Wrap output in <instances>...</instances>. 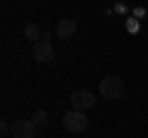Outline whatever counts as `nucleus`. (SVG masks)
I'll use <instances>...</instances> for the list:
<instances>
[{
	"label": "nucleus",
	"instance_id": "423d86ee",
	"mask_svg": "<svg viewBox=\"0 0 148 138\" xmlns=\"http://www.w3.org/2000/svg\"><path fill=\"white\" fill-rule=\"evenodd\" d=\"M74 35H77V20L64 17V20L57 22V37L59 40H72Z\"/></svg>",
	"mask_w": 148,
	"mask_h": 138
},
{
	"label": "nucleus",
	"instance_id": "20e7f679",
	"mask_svg": "<svg viewBox=\"0 0 148 138\" xmlns=\"http://www.w3.org/2000/svg\"><path fill=\"white\" fill-rule=\"evenodd\" d=\"M32 59L40 64H47L54 59V47L47 42V40H40L37 44H32Z\"/></svg>",
	"mask_w": 148,
	"mask_h": 138
},
{
	"label": "nucleus",
	"instance_id": "f03ea898",
	"mask_svg": "<svg viewBox=\"0 0 148 138\" xmlns=\"http://www.w3.org/2000/svg\"><path fill=\"white\" fill-rule=\"evenodd\" d=\"M62 123H64V128H67L69 133H84L86 128H89V118H86V113L84 111H67L62 116Z\"/></svg>",
	"mask_w": 148,
	"mask_h": 138
},
{
	"label": "nucleus",
	"instance_id": "0eeeda50",
	"mask_svg": "<svg viewBox=\"0 0 148 138\" xmlns=\"http://www.w3.org/2000/svg\"><path fill=\"white\" fill-rule=\"evenodd\" d=\"M22 35H25V40H32V44H37L40 37H42V32H40V27H37L35 22H27L25 30H22Z\"/></svg>",
	"mask_w": 148,
	"mask_h": 138
},
{
	"label": "nucleus",
	"instance_id": "1a4fd4ad",
	"mask_svg": "<svg viewBox=\"0 0 148 138\" xmlns=\"http://www.w3.org/2000/svg\"><path fill=\"white\" fill-rule=\"evenodd\" d=\"M0 133H3V136H8V133H10V126H8V123H5V121L0 123Z\"/></svg>",
	"mask_w": 148,
	"mask_h": 138
},
{
	"label": "nucleus",
	"instance_id": "39448f33",
	"mask_svg": "<svg viewBox=\"0 0 148 138\" xmlns=\"http://www.w3.org/2000/svg\"><path fill=\"white\" fill-rule=\"evenodd\" d=\"M10 136L12 138H37L35 136V123L30 118H17L10 126Z\"/></svg>",
	"mask_w": 148,
	"mask_h": 138
},
{
	"label": "nucleus",
	"instance_id": "6e6552de",
	"mask_svg": "<svg viewBox=\"0 0 148 138\" xmlns=\"http://www.w3.org/2000/svg\"><path fill=\"white\" fill-rule=\"evenodd\" d=\"M47 121H49L47 111H45V109H37V111H35V116H32V123H35V126H45Z\"/></svg>",
	"mask_w": 148,
	"mask_h": 138
},
{
	"label": "nucleus",
	"instance_id": "7ed1b4c3",
	"mask_svg": "<svg viewBox=\"0 0 148 138\" xmlns=\"http://www.w3.org/2000/svg\"><path fill=\"white\" fill-rule=\"evenodd\" d=\"M69 101H72V109L74 111H89V109H94L96 99L91 91H74L72 96H69Z\"/></svg>",
	"mask_w": 148,
	"mask_h": 138
},
{
	"label": "nucleus",
	"instance_id": "f257e3e1",
	"mask_svg": "<svg viewBox=\"0 0 148 138\" xmlns=\"http://www.w3.org/2000/svg\"><path fill=\"white\" fill-rule=\"evenodd\" d=\"M99 94L109 101H116L123 96V79L121 77H104L99 84Z\"/></svg>",
	"mask_w": 148,
	"mask_h": 138
}]
</instances>
